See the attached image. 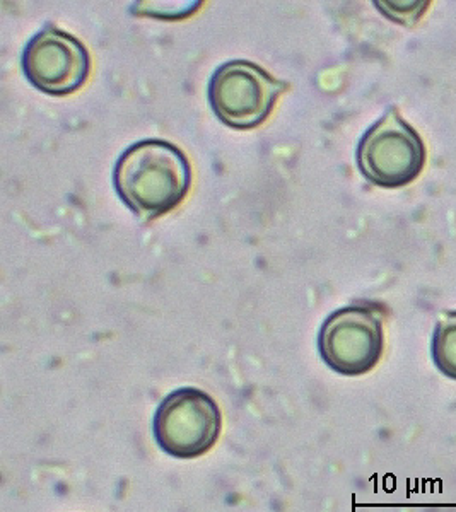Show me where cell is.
<instances>
[{"instance_id": "cell-1", "label": "cell", "mask_w": 456, "mask_h": 512, "mask_svg": "<svg viewBox=\"0 0 456 512\" xmlns=\"http://www.w3.org/2000/svg\"><path fill=\"white\" fill-rule=\"evenodd\" d=\"M113 183L137 216L152 221L180 205L192 185V166L170 142L141 140L118 159Z\"/></svg>"}, {"instance_id": "cell-2", "label": "cell", "mask_w": 456, "mask_h": 512, "mask_svg": "<svg viewBox=\"0 0 456 512\" xmlns=\"http://www.w3.org/2000/svg\"><path fill=\"white\" fill-rule=\"evenodd\" d=\"M223 427L214 398L197 388H180L159 403L152 434L164 453L193 460L216 446Z\"/></svg>"}, {"instance_id": "cell-3", "label": "cell", "mask_w": 456, "mask_h": 512, "mask_svg": "<svg viewBox=\"0 0 456 512\" xmlns=\"http://www.w3.org/2000/svg\"><path fill=\"white\" fill-rule=\"evenodd\" d=\"M357 164L373 185L405 187L421 175L426 147L416 130L392 108L364 134L357 147Z\"/></svg>"}, {"instance_id": "cell-4", "label": "cell", "mask_w": 456, "mask_h": 512, "mask_svg": "<svg viewBox=\"0 0 456 512\" xmlns=\"http://www.w3.org/2000/svg\"><path fill=\"white\" fill-rule=\"evenodd\" d=\"M289 84L277 81L260 65L233 60L214 72L209 84V103L221 122L238 130L264 123L275 101Z\"/></svg>"}, {"instance_id": "cell-5", "label": "cell", "mask_w": 456, "mask_h": 512, "mask_svg": "<svg viewBox=\"0 0 456 512\" xmlns=\"http://www.w3.org/2000/svg\"><path fill=\"white\" fill-rule=\"evenodd\" d=\"M383 349V320L369 306L356 304L337 309L318 333V350L323 361L342 376H363L373 371Z\"/></svg>"}, {"instance_id": "cell-6", "label": "cell", "mask_w": 456, "mask_h": 512, "mask_svg": "<svg viewBox=\"0 0 456 512\" xmlns=\"http://www.w3.org/2000/svg\"><path fill=\"white\" fill-rule=\"evenodd\" d=\"M28 81L53 96L76 93L88 81L91 59L74 36L48 26L31 38L23 53Z\"/></svg>"}, {"instance_id": "cell-7", "label": "cell", "mask_w": 456, "mask_h": 512, "mask_svg": "<svg viewBox=\"0 0 456 512\" xmlns=\"http://www.w3.org/2000/svg\"><path fill=\"white\" fill-rule=\"evenodd\" d=\"M431 349L439 373L446 378L456 379V311L439 318Z\"/></svg>"}, {"instance_id": "cell-8", "label": "cell", "mask_w": 456, "mask_h": 512, "mask_svg": "<svg viewBox=\"0 0 456 512\" xmlns=\"http://www.w3.org/2000/svg\"><path fill=\"white\" fill-rule=\"evenodd\" d=\"M376 6H380L381 11H398L402 12L397 19H395V23H409V18H407V14H410V18L419 19L421 18L422 12L426 9L427 2H407V7H404L405 4H400V2H376Z\"/></svg>"}]
</instances>
